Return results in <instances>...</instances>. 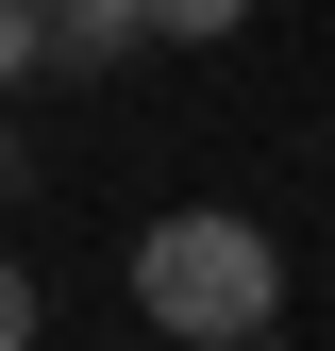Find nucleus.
Here are the masks:
<instances>
[{"label": "nucleus", "instance_id": "obj_5", "mask_svg": "<svg viewBox=\"0 0 335 351\" xmlns=\"http://www.w3.org/2000/svg\"><path fill=\"white\" fill-rule=\"evenodd\" d=\"M0 351H34V285L17 268H0Z\"/></svg>", "mask_w": 335, "mask_h": 351}, {"label": "nucleus", "instance_id": "obj_6", "mask_svg": "<svg viewBox=\"0 0 335 351\" xmlns=\"http://www.w3.org/2000/svg\"><path fill=\"white\" fill-rule=\"evenodd\" d=\"M0 201H17V134H0Z\"/></svg>", "mask_w": 335, "mask_h": 351}, {"label": "nucleus", "instance_id": "obj_2", "mask_svg": "<svg viewBox=\"0 0 335 351\" xmlns=\"http://www.w3.org/2000/svg\"><path fill=\"white\" fill-rule=\"evenodd\" d=\"M34 34H51V67H117L151 51V0H34Z\"/></svg>", "mask_w": 335, "mask_h": 351}, {"label": "nucleus", "instance_id": "obj_4", "mask_svg": "<svg viewBox=\"0 0 335 351\" xmlns=\"http://www.w3.org/2000/svg\"><path fill=\"white\" fill-rule=\"evenodd\" d=\"M17 67H51V34H34V0H0V101H17Z\"/></svg>", "mask_w": 335, "mask_h": 351}, {"label": "nucleus", "instance_id": "obj_3", "mask_svg": "<svg viewBox=\"0 0 335 351\" xmlns=\"http://www.w3.org/2000/svg\"><path fill=\"white\" fill-rule=\"evenodd\" d=\"M251 0H151V51H201V34H235Z\"/></svg>", "mask_w": 335, "mask_h": 351}, {"label": "nucleus", "instance_id": "obj_1", "mask_svg": "<svg viewBox=\"0 0 335 351\" xmlns=\"http://www.w3.org/2000/svg\"><path fill=\"white\" fill-rule=\"evenodd\" d=\"M135 301H151V335H185V351H268V318H285V251L251 234L235 201H185V217H151V234H135Z\"/></svg>", "mask_w": 335, "mask_h": 351}]
</instances>
